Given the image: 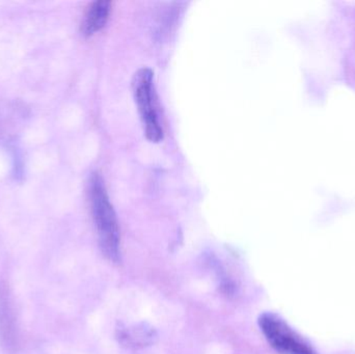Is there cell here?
<instances>
[{
    "label": "cell",
    "instance_id": "obj_1",
    "mask_svg": "<svg viewBox=\"0 0 355 354\" xmlns=\"http://www.w3.org/2000/svg\"><path fill=\"white\" fill-rule=\"evenodd\" d=\"M89 199L102 254L108 261L119 263L121 261L120 226L103 178L96 172L89 176Z\"/></svg>",
    "mask_w": 355,
    "mask_h": 354
},
{
    "label": "cell",
    "instance_id": "obj_2",
    "mask_svg": "<svg viewBox=\"0 0 355 354\" xmlns=\"http://www.w3.org/2000/svg\"><path fill=\"white\" fill-rule=\"evenodd\" d=\"M132 89L146 136L152 143H159L164 139V129L158 114L153 71L149 68L139 69L133 76Z\"/></svg>",
    "mask_w": 355,
    "mask_h": 354
},
{
    "label": "cell",
    "instance_id": "obj_3",
    "mask_svg": "<svg viewBox=\"0 0 355 354\" xmlns=\"http://www.w3.org/2000/svg\"><path fill=\"white\" fill-rule=\"evenodd\" d=\"M258 324L263 336L277 353L318 354L310 342L277 314L265 312L259 317Z\"/></svg>",
    "mask_w": 355,
    "mask_h": 354
},
{
    "label": "cell",
    "instance_id": "obj_4",
    "mask_svg": "<svg viewBox=\"0 0 355 354\" xmlns=\"http://www.w3.org/2000/svg\"><path fill=\"white\" fill-rule=\"evenodd\" d=\"M116 338L121 346L137 351L155 344L158 334L157 330L150 324L137 322L119 326L116 330Z\"/></svg>",
    "mask_w": 355,
    "mask_h": 354
},
{
    "label": "cell",
    "instance_id": "obj_5",
    "mask_svg": "<svg viewBox=\"0 0 355 354\" xmlns=\"http://www.w3.org/2000/svg\"><path fill=\"white\" fill-rule=\"evenodd\" d=\"M110 8H112V2L108 0H97L92 2L81 23L80 30L83 35L89 37L101 30L107 22Z\"/></svg>",
    "mask_w": 355,
    "mask_h": 354
}]
</instances>
